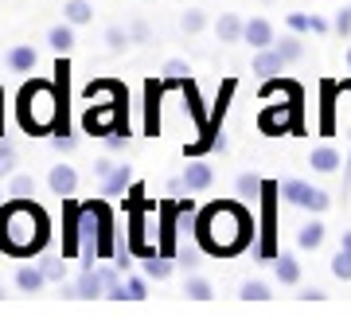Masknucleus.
Listing matches in <instances>:
<instances>
[{
  "mask_svg": "<svg viewBox=\"0 0 351 328\" xmlns=\"http://www.w3.org/2000/svg\"><path fill=\"white\" fill-rule=\"evenodd\" d=\"M0 297H4V285H0Z\"/></svg>",
  "mask_w": 351,
  "mask_h": 328,
  "instance_id": "44",
  "label": "nucleus"
},
{
  "mask_svg": "<svg viewBox=\"0 0 351 328\" xmlns=\"http://www.w3.org/2000/svg\"><path fill=\"white\" fill-rule=\"evenodd\" d=\"M184 293H188L191 301H211V297H215L211 281H207V278H188V281H184Z\"/></svg>",
  "mask_w": 351,
  "mask_h": 328,
  "instance_id": "22",
  "label": "nucleus"
},
{
  "mask_svg": "<svg viewBox=\"0 0 351 328\" xmlns=\"http://www.w3.org/2000/svg\"><path fill=\"white\" fill-rule=\"evenodd\" d=\"M239 297H242V301H269L274 293H269V285H265V281H242Z\"/></svg>",
  "mask_w": 351,
  "mask_h": 328,
  "instance_id": "23",
  "label": "nucleus"
},
{
  "mask_svg": "<svg viewBox=\"0 0 351 328\" xmlns=\"http://www.w3.org/2000/svg\"><path fill=\"white\" fill-rule=\"evenodd\" d=\"M16 285L24 293H39L47 285V274H43V266H20L16 270Z\"/></svg>",
  "mask_w": 351,
  "mask_h": 328,
  "instance_id": "11",
  "label": "nucleus"
},
{
  "mask_svg": "<svg viewBox=\"0 0 351 328\" xmlns=\"http://www.w3.org/2000/svg\"><path fill=\"white\" fill-rule=\"evenodd\" d=\"M125 293H129V301H145V297H149V285H145V278H129Z\"/></svg>",
  "mask_w": 351,
  "mask_h": 328,
  "instance_id": "33",
  "label": "nucleus"
},
{
  "mask_svg": "<svg viewBox=\"0 0 351 328\" xmlns=\"http://www.w3.org/2000/svg\"><path fill=\"white\" fill-rule=\"evenodd\" d=\"M199 246L211 254H239L254 239V219L242 211V203H211L195 223Z\"/></svg>",
  "mask_w": 351,
  "mask_h": 328,
  "instance_id": "1",
  "label": "nucleus"
},
{
  "mask_svg": "<svg viewBox=\"0 0 351 328\" xmlns=\"http://www.w3.org/2000/svg\"><path fill=\"white\" fill-rule=\"evenodd\" d=\"M289 32H313V16H304V12H289Z\"/></svg>",
  "mask_w": 351,
  "mask_h": 328,
  "instance_id": "34",
  "label": "nucleus"
},
{
  "mask_svg": "<svg viewBox=\"0 0 351 328\" xmlns=\"http://www.w3.org/2000/svg\"><path fill=\"white\" fill-rule=\"evenodd\" d=\"M20 126L27 133H47V129H66V110L55 86L43 78H32L20 90Z\"/></svg>",
  "mask_w": 351,
  "mask_h": 328,
  "instance_id": "3",
  "label": "nucleus"
},
{
  "mask_svg": "<svg viewBox=\"0 0 351 328\" xmlns=\"http://www.w3.org/2000/svg\"><path fill=\"white\" fill-rule=\"evenodd\" d=\"M47 43L55 51H59V55H66V51L75 47V24H71V20H63V24H55L47 32Z\"/></svg>",
  "mask_w": 351,
  "mask_h": 328,
  "instance_id": "14",
  "label": "nucleus"
},
{
  "mask_svg": "<svg viewBox=\"0 0 351 328\" xmlns=\"http://www.w3.org/2000/svg\"><path fill=\"white\" fill-rule=\"evenodd\" d=\"M308 168H316V172H336L339 168V152L332 149V145H316V149L308 152Z\"/></svg>",
  "mask_w": 351,
  "mask_h": 328,
  "instance_id": "12",
  "label": "nucleus"
},
{
  "mask_svg": "<svg viewBox=\"0 0 351 328\" xmlns=\"http://www.w3.org/2000/svg\"><path fill=\"white\" fill-rule=\"evenodd\" d=\"M281 188V200H289L293 207H304V211H324L328 203V191L313 188V184H304V180H285V184H277Z\"/></svg>",
  "mask_w": 351,
  "mask_h": 328,
  "instance_id": "4",
  "label": "nucleus"
},
{
  "mask_svg": "<svg viewBox=\"0 0 351 328\" xmlns=\"http://www.w3.org/2000/svg\"><path fill=\"white\" fill-rule=\"evenodd\" d=\"M164 75L180 82V78H188V75H191V67L184 63V59H168V63H164Z\"/></svg>",
  "mask_w": 351,
  "mask_h": 328,
  "instance_id": "31",
  "label": "nucleus"
},
{
  "mask_svg": "<svg viewBox=\"0 0 351 328\" xmlns=\"http://www.w3.org/2000/svg\"><path fill=\"white\" fill-rule=\"evenodd\" d=\"M274 262H277L274 270H277V281H281V285H297V281H301V262H297L293 254H277Z\"/></svg>",
  "mask_w": 351,
  "mask_h": 328,
  "instance_id": "15",
  "label": "nucleus"
},
{
  "mask_svg": "<svg viewBox=\"0 0 351 328\" xmlns=\"http://www.w3.org/2000/svg\"><path fill=\"white\" fill-rule=\"evenodd\" d=\"M78 297H86V301L106 297V281H101L98 270H82V278H78Z\"/></svg>",
  "mask_w": 351,
  "mask_h": 328,
  "instance_id": "17",
  "label": "nucleus"
},
{
  "mask_svg": "<svg viewBox=\"0 0 351 328\" xmlns=\"http://www.w3.org/2000/svg\"><path fill=\"white\" fill-rule=\"evenodd\" d=\"M78 141L71 137V129H55V137H51V149L55 152H75Z\"/></svg>",
  "mask_w": 351,
  "mask_h": 328,
  "instance_id": "29",
  "label": "nucleus"
},
{
  "mask_svg": "<svg viewBox=\"0 0 351 328\" xmlns=\"http://www.w3.org/2000/svg\"><path fill=\"white\" fill-rule=\"evenodd\" d=\"M106 43H110V51H125L129 32H121V27H110V32H106Z\"/></svg>",
  "mask_w": 351,
  "mask_h": 328,
  "instance_id": "35",
  "label": "nucleus"
},
{
  "mask_svg": "<svg viewBox=\"0 0 351 328\" xmlns=\"http://www.w3.org/2000/svg\"><path fill=\"white\" fill-rule=\"evenodd\" d=\"M47 184H51L55 196H63V200H66V196L78 188V172L71 168V164H55V168H51V176H47Z\"/></svg>",
  "mask_w": 351,
  "mask_h": 328,
  "instance_id": "7",
  "label": "nucleus"
},
{
  "mask_svg": "<svg viewBox=\"0 0 351 328\" xmlns=\"http://www.w3.org/2000/svg\"><path fill=\"white\" fill-rule=\"evenodd\" d=\"M211 184H215V168L207 161H191L184 168V188L188 191H207Z\"/></svg>",
  "mask_w": 351,
  "mask_h": 328,
  "instance_id": "6",
  "label": "nucleus"
},
{
  "mask_svg": "<svg viewBox=\"0 0 351 328\" xmlns=\"http://www.w3.org/2000/svg\"><path fill=\"white\" fill-rule=\"evenodd\" d=\"M332 27H336L339 36L348 39V36H351V8H343V12H336V24H332Z\"/></svg>",
  "mask_w": 351,
  "mask_h": 328,
  "instance_id": "36",
  "label": "nucleus"
},
{
  "mask_svg": "<svg viewBox=\"0 0 351 328\" xmlns=\"http://www.w3.org/2000/svg\"><path fill=\"white\" fill-rule=\"evenodd\" d=\"M106 145H110V149H125V145H129V129L125 126H113L110 133H106Z\"/></svg>",
  "mask_w": 351,
  "mask_h": 328,
  "instance_id": "32",
  "label": "nucleus"
},
{
  "mask_svg": "<svg viewBox=\"0 0 351 328\" xmlns=\"http://www.w3.org/2000/svg\"><path fill=\"white\" fill-rule=\"evenodd\" d=\"M98 274H101V281H106V290H113V285L121 281V278H117V274H113V270H98Z\"/></svg>",
  "mask_w": 351,
  "mask_h": 328,
  "instance_id": "39",
  "label": "nucleus"
},
{
  "mask_svg": "<svg viewBox=\"0 0 351 328\" xmlns=\"http://www.w3.org/2000/svg\"><path fill=\"white\" fill-rule=\"evenodd\" d=\"M332 274H336L339 281H351V250H343V246H339V254L332 258Z\"/></svg>",
  "mask_w": 351,
  "mask_h": 328,
  "instance_id": "28",
  "label": "nucleus"
},
{
  "mask_svg": "<svg viewBox=\"0 0 351 328\" xmlns=\"http://www.w3.org/2000/svg\"><path fill=\"white\" fill-rule=\"evenodd\" d=\"M343 250H351V231H343V242H339Z\"/></svg>",
  "mask_w": 351,
  "mask_h": 328,
  "instance_id": "42",
  "label": "nucleus"
},
{
  "mask_svg": "<svg viewBox=\"0 0 351 328\" xmlns=\"http://www.w3.org/2000/svg\"><path fill=\"white\" fill-rule=\"evenodd\" d=\"M113 168H117L113 161H98V164H94V176H98V180H106V176L113 172Z\"/></svg>",
  "mask_w": 351,
  "mask_h": 328,
  "instance_id": "38",
  "label": "nucleus"
},
{
  "mask_svg": "<svg viewBox=\"0 0 351 328\" xmlns=\"http://www.w3.org/2000/svg\"><path fill=\"white\" fill-rule=\"evenodd\" d=\"M180 262L188 266V270L191 266H199V250H195V246H184V250H180Z\"/></svg>",
  "mask_w": 351,
  "mask_h": 328,
  "instance_id": "37",
  "label": "nucleus"
},
{
  "mask_svg": "<svg viewBox=\"0 0 351 328\" xmlns=\"http://www.w3.org/2000/svg\"><path fill=\"white\" fill-rule=\"evenodd\" d=\"M234 191H239V200H258V196H265V180L242 172V176L234 180Z\"/></svg>",
  "mask_w": 351,
  "mask_h": 328,
  "instance_id": "20",
  "label": "nucleus"
},
{
  "mask_svg": "<svg viewBox=\"0 0 351 328\" xmlns=\"http://www.w3.org/2000/svg\"><path fill=\"white\" fill-rule=\"evenodd\" d=\"M180 27H184L188 36L203 32V27H207V12H203V8H188V12H184V20H180Z\"/></svg>",
  "mask_w": 351,
  "mask_h": 328,
  "instance_id": "24",
  "label": "nucleus"
},
{
  "mask_svg": "<svg viewBox=\"0 0 351 328\" xmlns=\"http://www.w3.org/2000/svg\"><path fill=\"white\" fill-rule=\"evenodd\" d=\"M215 36H219V43H239V39H246V24L234 12H223L215 24Z\"/></svg>",
  "mask_w": 351,
  "mask_h": 328,
  "instance_id": "9",
  "label": "nucleus"
},
{
  "mask_svg": "<svg viewBox=\"0 0 351 328\" xmlns=\"http://www.w3.org/2000/svg\"><path fill=\"white\" fill-rule=\"evenodd\" d=\"M12 168H16V152L8 141H0V176H12Z\"/></svg>",
  "mask_w": 351,
  "mask_h": 328,
  "instance_id": "30",
  "label": "nucleus"
},
{
  "mask_svg": "<svg viewBox=\"0 0 351 328\" xmlns=\"http://www.w3.org/2000/svg\"><path fill=\"white\" fill-rule=\"evenodd\" d=\"M274 47L285 55V63H297V59L304 55V47H301V39L297 36H281V43H274Z\"/></svg>",
  "mask_w": 351,
  "mask_h": 328,
  "instance_id": "25",
  "label": "nucleus"
},
{
  "mask_svg": "<svg viewBox=\"0 0 351 328\" xmlns=\"http://www.w3.org/2000/svg\"><path fill=\"white\" fill-rule=\"evenodd\" d=\"M348 67H351V51H348Z\"/></svg>",
  "mask_w": 351,
  "mask_h": 328,
  "instance_id": "43",
  "label": "nucleus"
},
{
  "mask_svg": "<svg viewBox=\"0 0 351 328\" xmlns=\"http://www.w3.org/2000/svg\"><path fill=\"white\" fill-rule=\"evenodd\" d=\"M301 98H293L289 106H265L262 114H258V129L262 133H269V137H281V133H289V129L297 126V106Z\"/></svg>",
  "mask_w": 351,
  "mask_h": 328,
  "instance_id": "5",
  "label": "nucleus"
},
{
  "mask_svg": "<svg viewBox=\"0 0 351 328\" xmlns=\"http://www.w3.org/2000/svg\"><path fill=\"white\" fill-rule=\"evenodd\" d=\"M145 278H149V281H164V278H172V262H168V258H156V254H152L149 262H145Z\"/></svg>",
  "mask_w": 351,
  "mask_h": 328,
  "instance_id": "21",
  "label": "nucleus"
},
{
  "mask_svg": "<svg viewBox=\"0 0 351 328\" xmlns=\"http://www.w3.org/2000/svg\"><path fill=\"white\" fill-rule=\"evenodd\" d=\"M129 184H133V168H129V164H117L110 176L101 180V191H106V196H121Z\"/></svg>",
  "mask_w": 351,
  "mask_h": 328,
  "instance_id": "13",
  "label": "nucleus"
},
{
  "mask_svg": "<svg viewBox=\"0 0 351 328\" xmlns=\"http://www.w3.org/2000/svg\"><path fill=\"white\" fill-rule=\"evenodd\" d=\"M301 301H324V290H304Z\"/></svg>",
  "mask_w": 351,
  "mask_h": 328,
  "instance_id": "40",
  "label": "nucleus"
},
{
  "mask_svg": "<svg viewBox=\"0 0 351 328\" xmlns=\"http://www.w3.org/2000/svg\"><path fill=\"white\" fill-rule=\"evenodd\" d=\"M133 39H137V43H145V39H149V27H145V24H133Z\"/></svg>",
  "mask_w": 351,
  "mask_h": 328,
  "instance_id": "41",
  "label": "nucleus"
},
{
  "mask_svg": "<svg viewBox=\"0 0 351 328\" xmlns=\"http://www.w3.org/2000/svg\"><path fill=\"white\" fill-rule=\"evenodd\" d=\"M12 200H36V180L32 176H12Z\"/></svg>",
  "mask_w": 351,
  "mask_h": 328,
  "instance_id": "26",
  "label": "nucleus"
},
{
  "mask_svg": "<svg viewBox=\"0 0 351 328\" xmlns=\"http://www.w3.org/2000/svg\"><path fill=\"white\" fill-rule=\"evenodd\" d=\"M285 71V55L277 47H262L258 51V59H254V75H262V78H274Z\"/></svg>",
  "mask_w": 351,
  "mask_h": 328,
  "instance_id": "8",
  "label": "nucleus"
},
{
  "mask_svg": "<svg viewBox=\"0 0 351 328\" xmlns=\"http://www.w3.org/2000/svg\"><path fill=\"white\" fill-rule=\"evenodd\" d=\"M47 242V215L32 200H12L0 207V250L24 258L32 250H43Z\"/></svg>",
  "mask_w": 351,
  "mask_h": 328,
  "instance_id": "2",
  "label": "nucleus"
},
{
  "mask_svg": "<svg viewBox=\"0 0 351 328\" xmlns=\"http://www.w3.org/2000/svg\"><path fill=\"white\" fill-rule=\"evenodd\" d=\"M324 235H328V227L320 223V219H313V223H304V227H301V235H297V246H301V250H316V246L324 242Z\"/></svg>",
  "mask_w": 351,
  "mask_h": 328,
  "instance_id": "18",
  "label": "nucleus"
},
{
  "mask_svg": "<svg viewBox=\"0 0 351 328\" xmlns=\"http://www.w3.org/2000/svg\"><path fill=\"white\" fill-rule=\"evenodd\" d=\"M4 63L12 67V71H20V75H27V71L36 67V51L27 47V43H16V47L4 55Z\"/></svg>",
  "mask_w": 351,
  "mask_h": 328,
  "instance_id": "16",
  "label": "nucleus"
},
{
  "mask_svg": "<svg viewBox=\"0 0 351 328\" xmlns=\"http://www.w3.org/2000/svg\"><path fill=\"white\" fill-rule=\"evenodd\" d=\"M246 43H250L254 51H262V47H274L277 36H274V24L269 20H250L246 24Z\"/></svg>",
  "mask_w": 351,
  "mask_h": 328,
  "instance_id": "10",
  "label": "nucleus"
},
{
  "mask_svg": "<svg viewBox=\"0 0 351 328\" xmlns=\"http://www.w3.org/2000/svg\"><path fill=\"white\" fill-rule=\"evenodd\" d=\"M39 266H43V274H47V281H59V285L66 281V262H63V258H43Z\"/></svg>",
  "mask_w": 351,
  "mask_h": 328,
  "instance_id": "27",
  "label": "nucleus"
},
{
  "mask_svg": "<svg viewBox=\"0 0 351 328\" xmlns=\"http://www.w3.org/2000/svg\"><path fill=\"white\" fill-rule=\"evenodd\" d=\"M63 20H71V24H90L94 20V8H90V0H66L63 4Z\"/></svg>",
  "mask_w": 351,
  "mask_h": 328,
  "instance_id": "19",
  "label": "nucleus"
}]
</instances>
